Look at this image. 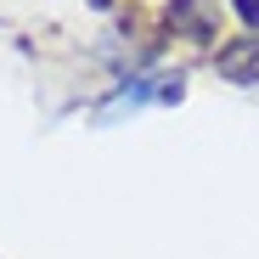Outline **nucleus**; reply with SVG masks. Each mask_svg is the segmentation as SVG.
<instances>
[{
    "label": "nucleus",
    "mask_w": 259,
    "mask_h": 259,
    "mask_svg": "<svg viewBox=\"0 0 259 259\" xmlns=\"http://www.w3.org/2000/svg\"><path fill=\"white\" fill-rule=\"evenodd\" d=\"M169 28L181 39L208 46V39L220 34V12H214V0H175V6H169Z\"/></svg>",
    "instance_id": "f257e3e1"
},
{
    "label": "nucleus",
    "mask_w": 259,
    "mask_h": 259,
    "mask_svg": "<svg viewBox=\"0 0 259 259\" xmlns=\"http://www.w3.org/2000/svg\"><path fill=\"white\" fill-rule=\"evenodd\" d=\"M220 73L237 84H259V34H242L220 51Z\"/></svg>",
    "instance_id": "f03ea898"
},
{
    "label": "nucleus",
    "mask_w": 259,
    "mask_h": 259,
    "mask_svg": "<svg viewBox=\"0 0 259 259\" xmlns=\"http://www.w3.org/2000/svg\"><path fill=\"white\" fill-rule=\"evenodd\" d=\"M231 6H237V17H242V23L259 34V0H231Z\"/></svg>",
    "instance_id": "7ed1b4c3"
},
{
    "label": "nucleus",
    "mask_w": 259,
    "mask_h": 259,
    "mask_svg": "<svg viewBox=\"0 0 259 259\" xmlns=\"http://www.w3.org/2000/svg\"><path fill=\"white\" fill-rule=\"evenodd\" d=\"M91 6H113V0H91Z\"/></svg>",
    "instance_id": "20e7f679"
}]
</instances>
